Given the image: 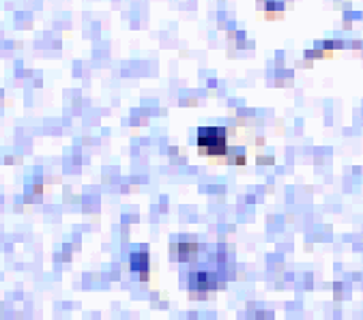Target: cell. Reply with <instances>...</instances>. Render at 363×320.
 Instances as JSON below:
<instances>
[{
    "label": "cell",
    "mask_w": 363,
    "mask_h": 320,
    "mask_svg": "<svg viewBox=\"0 0 363 320\" xmlns=\"http://www.w3.org/2000/svg\"><path fill=\"white\" fill-rule=\"evenodd\" d=\"M198 150L204 157H226L228 155V129L224 127H200L196 138Z\"/></svg>",
    "instance_id": "obj_1"
},
{
    "label": "cell",
    "mask_w": 363,
    "mask_h": 320,
    "mask_svg": "<svg viewBox=\"0 0 363 320\" xmlns=\"http://www.w3.org/2000/svg\"><path fill=\"white\" fill-rule=\"evenodd\" d=\"M224 286L220 273L213 269H191L187 277V290L191 299H208Z\"/></svg>",
    "instance_id": "obj_2"
},
{
    "label": "cell",
    "mask_w": 363,
    "mask_h": 320,
    "mask_svg": "<svg viewBox=\"0 0 363 320\" xmlns=\"http://www.w3.org/2000/svg\"><path fill=\"white\" fill-rule=\"evenodd\" d=\"M147 269H149V254L147 252H135L131 256V271H138L142 280H147Z\"/></svg>",
    "instance_id": "obj_3"
}]
</instances>
